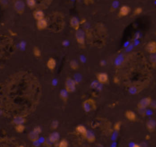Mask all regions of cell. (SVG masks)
I'll return each mask as SVG.
<instances>
[{
	"label": "cell",
	"mask_w": 156,
	"mask_h": 147,
	"mask_svg": "<svg viewBox=\"0 0 156 147\" xmlns=\"http://www.w3.org/2000/svg\"><path fill=\"white\" fill-rule=\"evenodd\" d=\"M83 107L84 111L87 112H90L96 109V103L92 99H88L83 103Z\"/></svg>",
	"instance_id": "cell-1"
},
{
	"label": "cell",
	"mask_w": 156,
	"mask_h": 147,
	"mask_svg": "<svg viewBox=\"0 0 156 147\" xmlns=\"http://www.w3.org/2000/svg\"><path fill=\"white\" fill-rule=\"evenodd\" d=\"M65 90L68 92H73L76 90V82L73 79L68 78L65 82Z\"/></svg>",
	"instance_id": "cell-2"
},
{
	"label": "cell",
	"mask_w": 156,
	"mask_h": 147,
	"mask_svg": "<svg viewBox=\"0 0 156 147\" xmlns=\"http://www.w3.org/2000/svg\"><path fill=\"white\" fill-rule=\"evenodd\" d=\"M76 39L78 43L81 46H84L85 45V34L83 31L80 30V29L76 31Z\"/></svg>",
	"instance_id": "cell-3"
},
{
	"label": "cell",
	"mask_w": 156,
	"mask_h": 147,
	"mask_svg": "<svg viewBox=\"0 0 156 147\" xmlns=\"http://www.w3.org/2000/svg\"><path fill=\"white\" fill-rule=\"evenodd\" d=\"M146 50L151 54L156 53V42L151 41L147 43L146 46Z\"/></svg>",
	"instance_id": "cell-4"
},
{
	"label": "cell",
	"mask_w": 156,
	"mask_h": 147,
	"mask_svg": "<svg viewBox=\"0 0 156 147\" xmlns=\"http://www.w3.org/2000/svg\"><path fill=\"white\" fill-rule=\"evenodd\" d=\"M151 98L147 97V98H143L140 102L138 103V108H146L147 107L149 106V105L151 102Z\"/></svg>",
	"instance_id": "cell-5"
},
{
	"label": "cell",
	"mask_w": 156,
	"mask_h": 147,
	"mask_svg": "<svg viewBox=\"0 0 156 147\" xmlns=\"http://www.w3.org/2000/svg\"><path fill=\"white\" fill-rule=\"evenodd\" d=\"M97 79L101 84H106L109 81V76L106 73H99L97 74Z\"/></svg>",
	"instance_id": "cell-6"
},
{
	"label": "cell",
	"mask_w": 156,
	"mask_h": 147,
	"mask_svg": "<svg viewBox=\"0 0 156 147\" xmlns=\"http://www.w3.org/2000/svg\"><path fill=\"white\" fill-rule=\"evenodd\" d=\"M15 9L18 14H22L24 11V4L22 1H17L15 3Z\"/></svg>",
	"instance_id": "cell-7"
},
{
	"label": "cell",
	"mask_w": 156,
	"mask_h": 147,
	"mask_svg": "<svg viewBox=\"0 0 156 147\" xmlns=\"http://www.w3.org/2000/svg\"><path fill=\"white\" fill-rule=\"evenodd\" d=\"M130 12V8L128 6H123L120 7L119 11V16L121 17L127 16Z\"/></svg>",
	"instance_id": "cell-8"
},
{
	"label": "cell",
	"mask_w": 156,
	"mask_h": 147,
	"mask_svg": "<svg viewBox=\"0 0 156 147\" xmlns=\"http://www.w3.org/2000/svg\"><path fill=\"white\" fill-rule=\"evenodd\" d=\"M37 26L40 30H43L48 26V22L45 18L37 21Z\"/></svg>",
	"instance_id": "cell-9"
},
{
	"label": "cell",
	"mask_w": 156,
	"mask_h": 147,
	"mask_svg": "<svg viewBox=\"0 0 156 147\" xmlns=\"http://www.w3.org/2000/svg\"><path fill=\"white\" fill-rule=\"evenodd\" d=\"M80 22L76 17H73L70 20V25L75 30H79L80 27Z\"/></svg>",
	"instance_id": "cell-10"
},
{
	"label": "cell",
	"mask_w": 156,
	"mask_h": 147,
	"mask_svg": "<svg viewBox=\"0 0 156 147\" xmlns=\"http://www.w3.org/2000/svg\"><path fill=\"white\" fill-rule=\"evenodd\" d=\"M156 127V121L154 120H149L147 121L146 127L147 130L150 132H153L155 130Z\"/></svg>",
	"instance_id": "cell-11"
},
{
	"label": "cell",
	"mask_w": 156,
	"mask_h": 147,
	"mask_svg": "<svg viewBox=\"0 0 156 147\" xmlns=\"http://www.w3.org/2000/svg\"><path fill=\"white\" fill-rule=\"evenodd\" d=\"M84 137L89 142H94L96 139L94 133L91 131H87Z\"/></svg>",
	"instance_id": "cell-12"
},
{
	"label": "cell",
	"mask_w": 156,
	"mask_h": 147,
	"mask_svg": "<svg viewBox=\"0 0 156 147\" xmlns=\"http://www.w3.org/2000/svg\"><path fill=\"white\" fill-rule=\"evenodd\" d=\"M46 65H47L48 68L50 70H53L55 69V68H56V61L55 59H54V58L51 57V58H49V59H48Z\"/></svg>",
	"instance_id": "cell-13"
},
{
	"label": "cell",
	"mask_w": 156,
	"mask_h": 147,
	"mask_svg": "<svg viewBox=\"0 0 156 147\" xmlns=\"http://www.w3.org/2000/svg\"><path fill=\"white\" fill-rule=\"evenodd\" d=\"M126 117L128 120L131 121H135L137 119L136 114L131 111H128L126 112Z\"/></svg>",
	"instance_id": "cell-14"
},
{
	"label": "cell",
	"mask_w": 156,
	"mask_h": 147,
	"mask_svg": "<svg viewBox=\"0 0 156 147\" xmlns=\"http://www.w3.org/2000/svg\"><path fill=\"white\" fill-rule=\"evenodd\" d=\"M33 15H34V18L36 20H37V21L41 20V19H43L44 16H45L43 12L41 11H40V10H37V11H36L34 12Z\"/></svg>",
	"instance_id": "cell-15"
},
{
	"label": "cell",
	"mask_w": 156,
	"mask_h": 147,
	"mask_svg": "<svg viewBox=\"0 0 156 147\" xmlns=\"http://www.w3.org/2000/svg\"><path fill=\"white\" fill-rule=\"evenodd\" d=\"M25 122H26V119H25L24 117H21V116L15 117L13 120V123L16 125H23Z\"/></svg>",
	"instance_id": "cell-16"
},
{
	"label": "cell",
	"mask_w": 156,
	"mask_h": 147,
	"mask_svg": "<svg viewBox=\"0 0 156 147\" xmlns=\"http://www.w3.org/2000/svg\"><path fill=\"white\" fill-rule=\"evenodd\" d=\"M28 138H29V140L32 142H36L39 140V134L32 131L29 133Z\"/></svg>",
	"instance_id": "cell-17"
},
{
	"label": "cell",
	"mask_w": 156,
	"mask_h": 147,
	"mask_svg": "<svg viewBox=\"0 0 156 147\" xmlns=\"http://www.w3.org/2000/svg\"><path fill=\"white\" fill-rule=\"evenodd\" d=\"M59 138H60L59 134L57 132L52 133L49 137V140L51 141L53 143L57 142L59 140Z\"/></svg>",
	"instance_id": "cell-18"
},
{
	"label": "cell",
	"mask_w": 156,
	"mask_h": 147,
	"mask_svg": "<svg viewBox=\"0 0 156 147\" xmlns=\"http://www.w3.org/2000/svg\"><path fill=\"white\" fill-rule=\"evenodd\" d=\"M76 131H77V132L82 134V135L84 136L86 134V133L87 132V130L86 129V128L84 127L83 125H78V127L76 128Z\"/></svg>",
	"instance_id": "cell-19"
},
{
	"label": "cell",
	"mask_w": 156,
	"mask_h": 147,
	"mask_svg": "<svg viewBox=\"0 0 156 147\" xmlns=\"http://www.w3.org/2000/svg\"><path fill=\"white\" fill-rule=\"evenodd\" d=\"M70 66L71 67V69H72L73 70H77L79 68V64L77 61H76L74 60L71 61L70 63Z\"/></svg>",
	"instance_id": "cell-20"
},
{
	"label": "cell",
	"mask_w": 156,
	"mask_h": 147,
	"mask_svg": "<svg viewBox=\"0 0 156 147\" xmlns=\"http://www.w3.org/2000/svg\"><path fill=\"white\" fill-rule=\"evenodd\" d=\"M67 92H68L66 90H62L60 94L61 98L64 101H65V102H66L67 99H68V94H67Z\"/></svg>",
	"instance_id": "cell-21"
},
{
	"label": "cell",
	"mask_w": 156,
	"mask_h": 147,
	"mask_svg": "<svg viewBox=\"0 0 156 147\" xmlns=\"http://www.w3.org/2000/svg\"><path fill=\"white\" fill-rule=\"evenodd\" d=\"M25 127L23 125H16L15 127V130L16 132H18L19 133H22L24 131Z\"/></svg>",
	"instance_id": "cell-22"
},
{
	"label": "cell",
	"mask_w": 156,
	"mask_h": 147,
	"mask_svg": "<svg viewBox=\"0 0 156 147\" xmlns=\"http://www.w3.org/2000/svg\"><path fill=\"white\" fill-rule=\"evenodd\" d=\"M26 3L28 6L30 8H34L36 6V0H26Z\"/></svg>",
	"instance_id": "cell-23"
},
{
	"label": "cell",
	"mask_w": 156,
	"mask_h": 147,
	"mask_svg": "<svg viewBox=\"0 0 156 147\" xmlns=\"http://www.w3.org/2000/svg\"><path fill=\"white\" fill-rule=\"evenodd\" d=\"M33 53L34 56L37 57H39L41 56V51L40 49L38 47H35L33 49Z\"/></svg>",
	"instance_id": "cell-24"
},
{
	"label": "cell",
	"mask_w": 156,
	"mask_h": 147,
	"mask_svg": "<svg viewBox=\"0 0 156 147\" xmlns=\"http://www.w3.org/2000/svg\"><path fill=\"white\" fill-rule=\"evenodd\" d=\"M59 147H68V143L65 139L62 140L59 144Z\"/></svg>",
	"instance_id": "cell-25"
},
{
	"label": "cell",
	"mask_w": 156,
	"mask_h": 147,
	"mask_svg": "<svg viewBox=\"0 0 156 147\" xmlns=\"http://www.w3.org/2000/svg\"><path fill=\"white\" fill-rule=\"evenodd\" d=\"M151 62L152 63V64L153 65V66H156V55L155 54H151Z\"/></svg>",
	"instance_id": "cell-26"
},
{
	"label": "cell",
	"mask_w": 156,
	"mask_h": 147,
	"mask_svg": "<svg viewBox=\"0 0 156 147\" xmlns=\"http://www.w3.org/2000/svg\"><path fill=\"white\" fill-rule=\"evenodd\" d=\"M143 10H142V7H137L134 10V14L135 15H138L142 14Z\"/></svg>",
	"instance_id": "cell-27"
},
{
	"label": "cell",
	"mask_w": 156,
	"mask_h": 147,
	"mask_svg": "<svg viewBox=\"0 0 156 147\" xmlns=\"http://www.w3.org/2000/svg\"><path fill=\"white\" fill-rule=\"evenodd\" d=\"M58 126H59L58 121L54 120V121H53V122H52L51 126V128L53 129H56L58 128Z\"/></svg>",
	"instance_id": "cell-28"
},
{
	"label": "cell",
	"mask_w": 156,
	"mask_h": 147,
	"mask_svg": "<svg viewBox=\"0 0 156 147\" xmlns=\"http://www.w3.org/2000/svg\"><path fill=\"white\" fill-rule=\"evenodd\" d=\"M52 144H53V142L49 140V138H48V139H46V140L45 141V142H44V145H45V146H47V147H49V146H51Z\"/></svg>",
	"instance_id": "cell-29"
},
{
	"label": "cell",
	"mask_w": 156,
	"mask_h": 147,
	"mask_svg": "<svg viewBox=\"0 0 156 147\" xmlns=\"http://www.w3.org/2000/svg\"><path fill=\"white\" fill-rule=\"evenodd\" d=\"M138 112L140 115H145L146 114V111L145 108H138Z\"/></svg>",
	"instance_id": "cell-30"
},
{
	"label": "cell",
	"mask_w": 156,
	"mask_h": 147,
	"mask_svg": "<svg viewBox=\"0 0 156 147\" xmlns=\"http://www.w3.org/2000/svg\"><path fill=\"white\" fill-rule=\"evenodd\" d=\"M33 131H34V132H37V134H40L41 133V128L40 127H35L34 128Z\"/></svg>",
	"instance_id": "cell-31"
},
{
	"label": "cell",
	"mask_w": 156,
	"mask_h": 147,
	"mask_svg": "<svg viewBox=\"0 0 156 147\" xmlns=\"http://www.w3.org/2000/svg\"><path fill=\"white\" fill-rule=\"evenodd\" d=\"M149 106L153 109H156V102H155V101H151Z\"/></svg>",
	"instance_id": "cell-32"
},
{
	"label": "cell",
	"mask_w": 156,
	"mask_h": 147,
	"mask_svg": "<svg viewBox=\"0 0 156 147\" xmlns=\"http://www.w3.org/2000/svg\"><path fill=\"white\" fill-rule=\"evenodd\" d=\"M120 127H121V123L120 122H118L115 125L114 128H115V129L116 130V131H119V130H120Z\"/></svg>",
	"instance_id": "cell-33"
},
{
	"label": "cell",
	"mask_w": 156,
	"mask_h": 147,
	"mask_svg": "<svg viewBox=\"0 0 156 147\" xmlns=\"http://www.w3.org/2000/svg\"><path fill=\"white\" fill-rule=\"evenodd\" d=\"M84 2H85L86 5H89V4L93 3V0H84Z\"/></svg>",
	"instance_id": "cell-34"
},
{
	"label": "cell",
	"mask_w": 156,
	"mask_h": 147,
	"mask_svg": "<svg viewBox=\"0 0 156 147\" xmlns=\"http://www.w3.org/2000/svg\"><path fill=\"white\" fill-rule=\"evenodd\" d=\"M132 147H141V146L139 145H138V144H134Z\"/></svg>",
	"instance_id": "cell-35"
},
{
	"label": "cell",
	"mask_w": 156,
	"mask_h": 147,
	"mask_svg": "<svg viewBox=\"0 0 156 147\" xmlns=\"http://www.w3.org/2000/svg\"><path fill=\"white\" fill-rule=\"evenodd\" d=\"M19 147H24V146H23V145H20Z\"/></svg>",
	"instance_id": "cell-36"
}]
</instances>
